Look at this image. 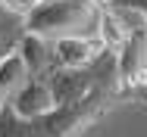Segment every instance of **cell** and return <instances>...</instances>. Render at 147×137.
<instances>
[{"label":"cell","mask_w":147,"mask_h":137,"mask_svg":"<svg viewBox=\"0 0 147 137\" xmlns=\"http://www.w3.org/2000/svg\"><path fill=\"white\" fill-rule=\"evenodd\" d=\"M116 103H122L116 81L91 90L78 103L53 106L47 115L31 118V122L19 118L9 103H0V137H78L88 125H94L100 115H107Z\"/></svg>","instance_id":"obj_1"},{"label":"cell","mask_w":147,"mask_h":137,"mask_svg":"<svg viewBox=\"0 0 147 137\" xmlns=\"http://www.w3.org/2000/svg\"><path fill=\"white\" fill-rule=\"evenodd\" d=\"M100 6L94 0H38L25 13V31L41 34L47 41L78 34V37H97Z\"/></svg>","instance_id":"obj_2"},{"label":"cell","mask_w":147,"mask_h":137,"mask_svg":"<svg viewBox=\"0 0 147 137\" xmlns=\"http://www.w3.org/2000/svg\"><path fill=\"white\" fill-rule=\"evenodd\" d=\"M116 84L122 100H147V25L138 13V22L131 25L128 41L116 53Z\"/></svg>","instance_id":"obj_3"},{"label":"cell","mask_w":147,"mask_h":137,"mask_svg":"<svg viewBox=\"0 0 147 137\" xmlns=\"http://www.w3.org/2000/svg\"><path fill=\"white\" fill-rule=\"evenodd\" d=\"M16 53H19V59L25 62L28 78H44V81H50V75L59 69L57 59H53V44H50L47 37H41V34L25 31V34L19 37V44H16Z\"/></svg>","instance_id":"obj_4"},{"label":"cell","mask_w":147,"mask_h":137,"mask_svg":"<svg viewBox=\"0 0 147 137\" xmlns=\"http://www.w3.org/2000/svg\"><path fill=\"white\" fill-rule=\"evenodd\" d=\"M13 112L19 115V118H41V115H47V112L53 109V94H50V81H44V78H28V81L22 84L9 100H6Z\"/></svg>","instance_id":"obj_5"},{"label":"cell","mask_w":147,"mask_h":137,"mask_svg":"<svg viewBox=\"0 0 147 137\" xmlns=\"http://www.w3.org/2000/svg\"><path fill=\"white\" fill-rule=\"evenodd\" d=\"M53 59L59 69H85L97 56L103 53L97 37H78V34H66V37H53Z\"/></svg>","instance_id":"obj_6"},{"label":"cell","mask_w":147,"mask_h":137,"mask_svg":"<svg viewBox=\"0 0 147 137\" xmlns=\"http://www.w3.org/2000/svg\"><path fill=\"white\" fill-rule=\"evenodd\" d=\"M131 34V22L125 19V9H116V6H107L100 9V22H97V41L103 50L110 53H119V47L128 41Z\"/></svg>","instance_id":"obj_7"},{"label":"cell","mask_w":147,"mask_h":137,"mask_svg":"<svg viewBox=\"0 0 147 137\" xmlns=\"http://www.w3.org/2000/svg\"><path fill=\"white\" fill-rule=\"evenodd\" d=\"M3 3H6L9 9H16V13H22V16H25V13H28L31 6L38 3V0H3Z\"/></svg>","instance_id":"obj_8"},{"label":"cell","mask_w":147,"mask_h":137,"mask_svg":"<svg viewBox=\"0 0 147 137\" xmlns=\"http://www.w3.org/2000/svg\"><path fill=\"white\" fill-rule=\"evenodd\" d=\"M94 3H97V6H100V9H107V6H113V3H116V0H94Z\"/></svg>","instance_id":"obj_9"},{"label":"cell","mask_w":147,"mask_h":137,"mask_svg":"<svg viewBox=\"0 0 147 137\" xmlns=\"http://www.w3.org/2000/svg\"><path fill=\"white\" fill-rule=\"evenodd\" d=\"M141 19H144V25H147V13H141Z\"/></svg>","instance_id":"obj_10"},{"label":"cell","mask_w":147,"mask_h":137,"mask_svg":"<svg viewBox=\"0 0 147 137\" xmlns=\"http://www.w3.org/2000/svg\"><path fill=\"white\" fill-rule=\"evenodd\" d=\"M0 3H3V0H0Z\"/></svg>","instance_id":"obj_11"}]
</instances>
